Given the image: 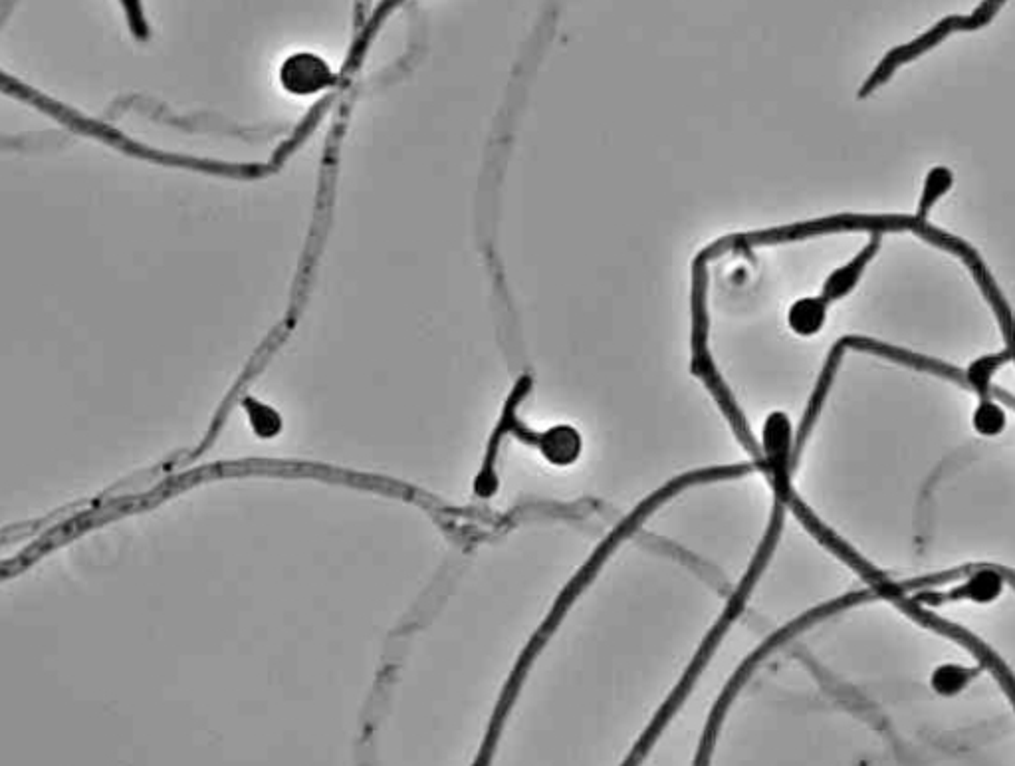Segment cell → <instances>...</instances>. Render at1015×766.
<instances>
[{
	"label": "cell",
	"instance_id": "5b68a950",
	"mask_svg": "<svg viewBox=\"0 0 1015 766\" xmlns=\"http://www.w3.org/2000/svg\"><path fill=\"white\" fill-rule=\"evenodd\" d=\"M536 445L542 449V453L550 461L564 465V463H571L579 455L581 439L575 429H571L567 425H560V427H554L546 433H540Z\"/></svg>",
	"mask_w": 1015,
	"mask_h": 766
},
{
	"label": "cell",
	"instance_id": "ba28073f",
	"mask_svg": "<svg viewBox=\"0 0 1015 766\" xmlns=\"http://www.w3.org/2000/svg\"><path fill=\"white\" fill-rule=\"evenodd\" d=\"M954 183V175L946 169V167H934L928 175H926V183H924V191L920 195V203H918V213H916V219L918 221H924L926 223V217L930 213V209L936 205V201L946 195V191L952 187Z\"/></svg>",
	"mask_w": 1015,
	"mask_h": 766
},
{
	"label": "cell",
	"instance_id": "3957f363",
	"mask_svg": "<svg viewBox=\"0 0 1015 766\" xmlns=\"http://www.w3.org/2000/svg\"><path fill=\"white\" fill-rule=\"evenodd\" d=\"M881 247V233H873V241L855 256L851 262H847L845 266L837 268L823 284V292H821V300L829 306L831 302L835 300H841L845 298L855 286L857 282L861 280V274L863 270L867 268V264L871 262V258L877 255Z\"/></svg>",
	"mask_w": 1015,
	"mask_h": 766
},
{
	"label": "cell",
	"instance_id": "6da1fadb",
	"mask_svg": "<svg viewBox=\"0 0 1015 766\" xmlns=\"http://www.w3.org/2000/svg\"><path fill=\"white\" fill-rule=\"evenodd\" d=\"M998 10H1000L998 2H984L970 16H948L942 22H938L934 28H930L926 34L918 36L916 40L891 50L883 58V62L877 66V70L867 78V82L863 84V88L859 92V98H867L869 94H873L879 86H883L895 74L897 68H901L906 62L918 58L920 54H924L930 48H934L936 44H940L950 32L982 28L984 24H988L996 16Z\"/></svg>",
	"mask_w": 1015,
	"mask_h": 766
},
{
	"label": "cell",
	"instance_id": "277c9868",
	"mask_svg": "<svg viewBox=\"0 0 1015 766\" xmlns=\"http://www.w3.org/2000/svg\"><path fill=\"white\" fill-rule=\"evenodd\" d=\"M1004 592V578L996 570L974 572L960 588L950 592L948 600H970L976 604H990Z\"/></svg>",
	"mask_w": 1015,
	"mask_h": 766
},
{
	"label": "cell",
	"instance_id": "52a82bcc",
	"mask_svg": "<svg viewBox=\"0 0 1015 766\" xmlns=\"http://www.w3.org/2000/svg\"><path fill=\"white\" fill-rule=\"evenodd\" d=\"M1010 352H1002V354H992V356H984V358H978L966 372V383L978 391L982 395V399H988L990 395V383L994 374L1000 370V366H1004L1008 360H1010Z\"/></svg>",
	"mask_w": 1015,
	"mask_h": 766
},
{
	"label": "cell",
	"instance_id": "8992f818",
	"mask_svg": "<svg viewBox=\"0 0 1015 766\" xmlns=\"http://www.w3.org/2000/svg\"><path fill=\"white\" fill-rule=\"evenodd\" d=\"M825 318H827V304L821 300V296L801 298L791 306L788 324L797 336L811 338L823 328Z\"/></svg>",
	"mask_w": 1015,
	"mask_h": 766
},
{
	"label": "cell",
	"instance_id": "30bf717a",
	"mask_svg": "<svg viewBox=\"0 0 1015 766\" xmlns=\"http://www.w3.org/2000/svg\"><path fill=\"white\" fill-rule=\"evenodd\" d=\"M974 429L984 437L1000 435L1006 429V411L994 399H982L974 411Z\"/></svg>",
	"mask_w": 1015,
	"mask_h": 766
},
{
	"label": "cell",
	"instance_id": "9c48e42d",
	"mask_svg": "<svg viewBox=\"0 0 1015 766\" xmlns=\"http://www.w3.org/2000/svg\"><path fill=\"white\" fill-rule=\"evenodd\" d=\"M972 675L974 673L970 669H966L958 663H946V665H940L938 669H934V673L930 677V685L938 695L952 697V695H958L970 683Z\"/></svg>",
	"mask_w": 1015,
	"mask_h": 766
},
{
	"label": "cell",
	"instance_id": "7a4b0ae2",
	"mask_svg": "<svg viewBox=\"0 0 1015 766\" xmlns=\"http://www.w3.org/2000/svg\"><path fill=\"white\" fill-rule=\"evenodd\" d=\"M280 80L288 92L306 96L332 86L336 78L322 58L312 54H296L284 62Z\"/></svg>",
	"mask_w": 1015,
	"mask_h": 766
}]
</instances>
